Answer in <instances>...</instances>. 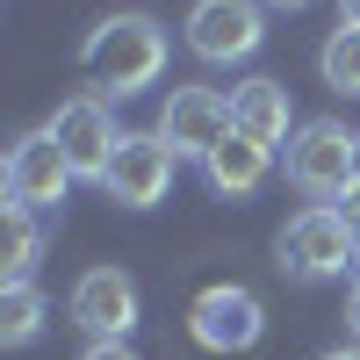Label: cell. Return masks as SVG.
<instances>
[{
    "instance_id": "9",
    "label": "cell",
    "mask_w": 360,
    "mask_h": 360,
    "mask_svg": "<svg viewBox=\"0 0 360 360\" xmlns=\"http://www.w3.org/2000/svg\"><path fill=\"white\" fill-rule=\"evenodd\" d=\"M44 130L65 144V159H72V173H79V180H101V173H108V159H115V144H123V130H115V115H108V101H101V94H72V101L44 123Z\"/></svg>"
},
{
    "instance_id": "5",
    "label": "cell",
    "mask_w": 360,
    "mask_h": 360,
    "mask_svg": "<svg viewBox=\"0 0 360 360\" xmlns=\"http://www.w3.org/2000/svg\"><path fill=\"white\" fill-rule=\"evenodd\" d=\"M259 44H266L259 0H195L188 8V51L202 65H245Z\"/></svg>"
},
{
    "instance_id": "15",
    "label": "cell",
    "mask_w": 360,
    "mask_h": 360,
    "mask_svg": "<svg viewBox=\"0 0 360 360\" xmlns=\"http://www.w3.org/2000/svg\"><path fill=\"white\" fill-rule=\"evenodd\" d=\"M37 259H44V231H37V209L8 202V288H15V281H37Z\"/></svg>"
},
{
    "instance_id": "17",
    "label": "cell",
    "mask_w": 360,
    "mask_h": 360,
    "mask_svg": "<svg viewBox=\"0 0 360 360\" xmlns=\"http://www.w3.org/2000/svg\"><path fill=\"white\" fill-rule=\"evenodd\" d=\"M332 209H339V217H346V224H353V231H360V173H353V188H346V195H339V202H332Z\"/></svg>"
},
{
    "instance_id": "21",
    "label": "cell",
    "mask_w": 360,
    "mask_h": 360,
    "mask_svg": "<svg viewBox=\"0 0 360 360\" xmlns=\"http://www.w3.org/2000/svg\"><path fill=\"white\" fill-rule=\"evenodd\" d=\"M259 8H281V15H295V8H310V0H259Z\"/></svg>"
},
{
    "instance_id": "1",
    "label": "cell",
    "mask_w": 360,
    "mask_h": 360,
    "mask_svg": "<svg viewBox=\"0 0 360 360\" xmlns=\"http://www.w3.org/2000/svg\"><path fill=\"white\" fill-rule=\"evenodd\" d=\"M79 72L94 79V94H115V101L144 94V86H159V72H166V29L152 15L94 22L86 44H79Z\"/></svg>"
},
{
    "instance_id": "6",
    "label": "cell",
    "mask_w": 360,
    "mask_h": 360,
    "mask_svg": "<svg viewBox=\"0 0 360 360\" xmlns=\"http://www.w3.org/2000/svg\"><path fill=\"white\" fill-rule=\"evenodd\" d=\"M152 130H159V144H173V159H209L238 130L231 123V94H217V86H173L159 101Z\"/></svg>"
},
{
    "instance_id": "7",
    "label": "cell",
    "mask_w": 360,
    "mask_h": 360,
    "mask_svg": "<svg viewBox=\"0 0 360 360\" xmlns=\"http://www.w3.org/2000/svg\"><path fill=\"white\" fill-rule=\"evenodd\" d=\"M188 332H195V346H209V353H252L259 332H266V310H259L252 288L217 281V288H202L195 303H188Z\"/></svg>"
},
{
    "instance_id": "13",
    "label": "cell",
    "mask_w": 360,
    "mask_h": 360,
    "mask_svg": "<svg viewBox=\"0 0 360 360\" xmlns=\"http://www.w3.org/2000/svg\"><path fill=\"white\" fill-rule=\"evenodd\" d=\"M44 317H51V303H44V288H37V281L0 288V346H29V339L44 332Z\"/></svg>"
},
{
    "instance_id": "19",
    "label": "cell",
    "mask_w": 360,
    "mask_h": 360,
    "mask_svg": "<svg viewBox=\"0 0 360 360\" xmlns=\"http://www.w3.org/2000/svg\"><path fill=\"white\" fill-rule=\"evenodd\" d=\"M339 22H346V29H360V0H339Z\"/></svg>"
},
{
    "instance_id": "8",
    "label": "cell",
    "mask_w": 360,
    "mask_h": 360,
    "mask_svg": "<svg viewBox=\"0 0 360 360\" xmlns=\"http://www.w3.org/2000/svg\"><path fill=\"white\" fill-rule=\"evenodd\" d=\"M72 159H65V144H58L51 130H29V137H15L8 144V202H22V209H58L72 195Z\"/></svg>"
},
{
    "instance_id": "10",
    "label": "cell",
    "mask_w": 360,
    "mask_h": 360,
    "mask_svg": "<svg viewBox=\"0 0 360 360\" xmlns=\"http://www.w3.org/2000/svg\"><path fill=\"white\" fill-rule=\"evenodd\" d=\"M72 324L86 339H130L137 332V281L123 274V266H86V274L72 281Z\"/></svg>"
},
{
    "instance_id": "22",
    "label": "cell",
    "mask_w": 360,
    "mask_h": 360,
    "mask_svg": "<svg viewBox=\"0 0 360 360\" xmlns=\"http://www.w3.org/2000/svg\"><path fill=\"white\" fill-rule=\"evenodd\" d=\"M353 281H360V238H353Z\"/></svg>"
},
{
    "instance_id": "20",
    "label": "cell",
    "mask_w": 360,
    "mask_h": 360,
    "mask_svg": "<svg viewBox=\"0 0 360 360\" xmlns=\"http://www.w3.org/2000/svg\"><path fill=\"white\" fill-rule=\"evenodd\" d=\"M317 360H360V346L346 339V346H332V353H317Z\"/></svg>"
},
{
    "instance_id": "16",
    "label": "cell",
    "mask_w": 360,
    "mask_h": 360,
    "mask_svg": "<svg viewBox=\"0 0 360 360\" xmlns=\"http://www.w3.org/2000/svg\"><path fill=\"white\" fill-rule=\"evenodd\" d=\"M79 360H137V346H130V339H86Z\"/></svg>"
},
{
    "instance_id": "4",
    "label": "cell",
    "mask_w": 360,
    "mask_h": 360,
    "mask_svg": "<svg viewBox=\"0 0 360 360\" xmlns=\"http://www.w3.org/2000/svg\"><path fill=\"white\" fill-rule=\"evenodd\" d=\"M173 144H159V130H123V144H115V159L101 173V195L115 209H159L173 195Z\"/></svg>"
},
{
    "instance_id": "12",
    "label": "cell",
    "mask_w": 360,
    "mask_h": 360,
    "mask_svg": "<svg viewBox=\"0 0 360 360\" xmlns=\"http://www.w3.org/2000/svg\"><path fill=\"white\" fill-rule=\"evenodd\" d=\"M231 123L245 130L252 144H288L295 137V115H288V86L281 79H245V86H231Z\"/></svg>"
},
{
    "instance_id": "2",
    "label": "cell",
    "mask_w": 360,
    "mask_h": 360,
    "mask_svg": "<svg viewBox=\"0 0 360 360\" xmlns=\"http://www.w3.org/2000/svg\"><path fill=\"white\" fill-rule=\"evenodd\" d=\"M281 173L288 188H303L310 202H339L360 173V137L332 115H310V123H295V137L281 144Z\"/></svg>"
},
{
    "instance_id": "11",
    "label": "cell",
    "mask_w": 360,
    "mask_h": 360,
    "mask_svg": "<svg viewBox=\"0 0 360 360\" xmlns=\"http://www.w3.org/2000/svg\"><path fill=\"white\" fill-rule=\"evenodd\" d=\"M266 173H274V152H266V144H252L245 130H231L217 152L202 159V180L209 188H217L224 202H245V195H259L266 188Z\"/></svg>"
},
{
    "instance_id": "3",
    "label": "cell",
    "mask_w": 360,
    "mask_h": 360,
    "mask_svg": "<svg viewBox=\"0 0 360 360\" xmlns=\"http://www.w3.org/2000/svg\"><path fill=\"white\" fill-rule=\"evenodd\" d=\"M353 224L339 217L332 202H310L303 217H288L281 238H274V252H281V274L288 281H339L353 274Z\"/></svg>"
},
{
    "instance_id": "18",
    "label": "cell",
    "mask_w": 360,
    "mask_h": 360,
    "mask_svg": "<svg viewBox=\"0 0 360 360\" xmlns=\"http://www.w3.org/2000/svg\"><path fill=\"white\" fill-rule=\"evenodd\" d=\"M346 332H353V346H360V281H353V295H346Z\"/></svg>"
},
{
    "instance_id": "14",
    "label": "cell",
    "mask_w": 360,
    "mask_h": 360,
    "mask_svg": "<svg viewBox=\"0 0 360 360\" xmlns=\"http://www.w3.org/2000/svg\"><path fill=\"white\" fill-rule=\"evenodd\" d=\"M317 72H324V86L332 94H346V101H360V29H332L324 37V51H317Z\"/></svg>"
}]
</instances>
